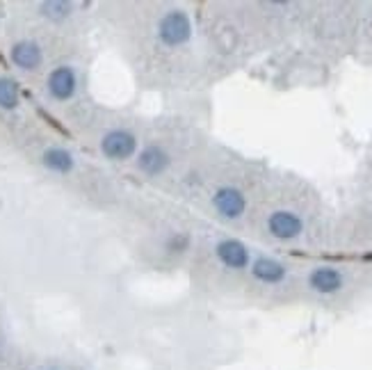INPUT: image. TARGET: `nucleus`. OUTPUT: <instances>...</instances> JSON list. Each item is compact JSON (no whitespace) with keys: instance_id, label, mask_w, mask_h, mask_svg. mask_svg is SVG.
Listing matches in <instances>:
<instances>
[{"instance_id":"obj_10","label":"nucleus","mask_w":372,"mask_h":370,"mask_svg":"<svg viewBox=\"0 0 372 370\" xmlns=\"http://www.w3.org/2000/svg\"><path fill=\"white\" fill-rule=\"evenodd\" d=\"M252 274L259 279L261 283H281L285 279V265L274 259H267V256H261L252 263Z\"/></svg>"},{"instance_id":"obj_1","label":"nucleus","mask_w":372,"mask_h":370,"mask_svg":"<svg viewBox=\"0 0 372 370\" xmlns=\"http://www.w3.org/2000/svg\"><path fill=\"white\" fill-rule=\"evenodd\" d=\"M153 46L160 53H181L188 48L195 37V23H192L190 14L181 7H171L155 14L153 23Z\"/></svg>"},{"instance_id":"obj_4","label":"nucleus","mask_w":372,"mask_h":370,"mask_svg":"<svg viewBox=\"0 0 372 370\" xmlns=\"http://www.w3.org/2000/svg\"><path fill=\"white\" fill-rule=\"evenodd\" d=\"M210 204L217 215L226 217V219H235L240 217L247 208V199L242 195V190L233 188V185H221L212 192Z\"/></svg>"},{"instance_id":"obj_7","label":"nucleus","mask_w":372,"mask_h":370,"mask_svg":"<svg viewBox=\"0 0 372 370\" xmlns=\"http://www.w3.org/2000/svg\"><path fill=\"white\" fill-rule=\"evenodd\" d=\"M267 229L278 240H292L304 231V222L297 213L292 210H276L267 219Z\"/></svg>"},{"instance_id":"obj_5","label":"nucleus","mask_w":372,"mask_h":370,"mask_svg":"<svg viewBox=\"0 0 372 370\" xmlns=\"http://www.w3.org/2000/svg\"><path fill=\"white\" fill-rule=\"evenodd\" d=\"M46 87H48V94H51L55 101H69V98L74 96L76 89H78L76 69L69 67V64L55 67L51 74H48Z\"/></svg>"},{"instance_id":"obj_9","label":"nucleus","mask_w":372,"mask_h":370,"mask_svg":"<svg viewBox=\"0 0 372 370\" xmlns=\"http://www.w3.org/2000/svg\"><path fill=\"white\" fill-rule=\"evenodd\" d=\"M309 286L313 290H318V293H322V295H331V293H338V290L345 286V279H342L340 270L322 265V268H316L311 272Z\"/></svg>"},{"instance_id":"obj_12","label":"nucleus","mask_w":372,"mask_h":370,"mask_svg":"<svg viewBox=\"0 0 372 370\" xmlns=\"http://www.w3.org/2000/svg\"><path fill=\"white\" fill-rule=\"evenodd\" d=\"M21 94H19V85L17 80L7 76H0V108L3 110H14L19 108Z\"/></svg>"},{"instance_id":"obj_2","label":"nucleus","mask_w":372,"mask_h":370,"mask_svg":"<svg viewBox=\"0 0 372 370\" xmlns=\"http://www.w3.org/2000/svg\"><path fill=\"white\" fill-rule=\"evenodd\" d=\"M101 153L112 162H126L140 151V135L126 126L110 128L101 138Z\"/></svg>"},{"instance_id":"obj_3","label":"nucleus","mask_w":372,"mask_h":370,"mask_svg":"<svg viewBox=\"0 0 372 370\" xmlns=\"http://www.w3.org/2000/svg\"><path fill=\"white\" fill-rule=\"evenodd\" d=\"M174 162V155L162 142H146L135 155V167L146 179H158V176L167 174V169Z\"/></svg>"},{"instance_id":"obj_6","label":"nucleus","mask_w":372,"mask_h":370,"mask_svg":"<svg viewBox=\"0 0 372 370\" xmlns=\"http://www.w3.org/2000/svg\"><path fill=\"white\" fill-rule=\"evenodd\" d=\"M215 256H217V261L228 270H245L249 268V263H252L249 249L242 245L240 240H233V238L219 240V243L215 245Z\"/></svg>"},{"instance_id":"obj_11","label":"nucleus","mask_w":372,"mask_h":370,"mask_svg":"<svg viewBox=\"0 0 372 370\" xmlns=\"http://www.w3.org/2000/svg\"><path fill=\"white\" fill-rule=\"evenodd\" d=\"M41 162H44L46 169H51L55 174H69V172H74V167H76V158L62 146L46 149L44 155H41Z\"/></svg>"},{"instance_id":"obj_8","label":"nucleus","mask_w":372,"mask_h":370,"mask_svg":"<svg viewBox=\"0 0 372 370\" xmlns=\"http://www.w3.org/2000/svg\"><path fill=\"white\" fill-rule=\"evenodd\" d=\"M10 60L14 62V67H19L23 71H34L41 62H44V53H41V46L37 41L23 39L12 46Z\"/></svg>"},{"instance_id":"obj_13","label":"nucleus","mask_w":372,"mask_h":370,"mask_svg":"<svg viewBox=\"0 0 372 370\" xmlns=\"http://www.w3.org/2000/svg\"><path fill=\"white\" fill-rule=\"evenodd\" d=\"M39 10H41V14H44L46 19L62 21V19H67L71 14V5H67V3H41Z\"/></svg>"}]
</instances>
